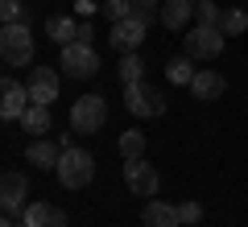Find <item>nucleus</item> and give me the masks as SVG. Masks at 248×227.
Masks as SVG:
<instances>
[{"mask_svg": "<svg viewBox=\"0 0 248 227\" xmlns=\"http://www.w3.org/2000/svg\"><path fill=\"white\" fill-rule=\"evenodd\" d=\"M21 128H25V132H33V136H46V132H50V107H46V104H29L25 107V116H21Z\"/></svg>", "mask_w": 248, "mask_h": 227, "instance_id": "18", "label": "nucleus"}, {"mask_svg": "<svg viewBox=\"0 0 248 227\" xmlns=\"http://www.w3.org/2000/svg\"><path fill=\"white\" fill-rule=\"evenodd\" d=\"M166 75H170V83H178V87H190V79H195L199 70H190V54H186V58H170L166 62Z\"/></svg>", "mask_w": 248, "mask_h": 227, "instance_id": "21", "label": "nucleus"}, {"mask_svg": "<svg viewBox=\"0 0 248 227\" xmlns=\"http://www.w3.org/2000/svg\"><path fill=\"white\" fill-rule=\"evenodd\" d=\"M25 87H29V99H33V104L50 107L54 99H58V70L54 66H33L29 79H25Z\"/></svg>", "mask_w": 248, "mask_h": 227, "instance_id": "9", "label": "nucleus"}, {"mask_svg": "<svg viewBox=\"0 0 248 227\" xmlns=\"http://www.w3.org/2000/svg\"><path fill=\"white\" fill-rule=\"evenodd\" d=\"M195 4H199V0H195Z\"/></svg>", "mask_w": 248, "mask_h": 227, "instance_id": "30", "label": "nucleus"}, {"mask_svg": "<svg viewBox=\"0 0 248 227\" xmlns=\"http://www.w3.org/2000/svg\"><path fill=\"white\" fill-rule=\"evenodd\" d=\"M190 9H195V0H161L157 21H161L166 29H186V21H190Z\"/></svg>", "mask_w": 248, "mask_h": 227, "instance_id": "16", "label": "nucleus"}, {"mask_svg": "<svg viewBox=\"0 0 248 227\" xmlns=\"http://www.w3.org/2000/svg\"><path fill=\"white\" fill-rule=\"evenodd\" d=\"M0 116H4V120H21V116H25V107L33 104V99H29V87H21L17 79H4V87H0Z\"/></svg>", "mask_w": 248, "mask_h": 227, "instance_id": "11", "label": "nucleus"}, {"mask_svg": "<svg viewBox=\"0 0 248 227\" xmlns=\"http://www.w3.org/2000/svg\"><path fill=\"white\" fill-rule=\"evenodd\" d=\"M62 75H71V79H95V75H99L95 45H87V42L62 45Z\"/></svg>", "mask_w": 248, "mask_h": 227, "instance_id": "6", "label": "nucleus"}, {"mask_svg": "<svg viewBox=\"0 0 248 227\" xmlns=\"http://www.w3.org/2000/svg\"><path fill=\"white\" fill-rule=\"evenodd\" d=\"M104 13H108V21H124V17H133V13H137V0H108Z\"/></svg>", "mask_w": 248, "mask_h": 227, "instance_id": "24", "label": "nucleus"}, {"mask_svg": "<svg viewBox=\"0 0 248 227\" xmlns=\"http://www.w3.org/2000/svg\"><path fill=\"white\" fill-rule=\"evenodd\" d=\"M0 21H4V25H13V21H25L21 0H0Z\"/></svg>", "mask_w": 248, "mask_h": 227, "instance_id": "25", "label": "nucleus"}, {"mask_svg": "<svg viewBox=\"0 0 248 227\" xmlns=\"http://www.w3.org/2000/svg\"><path fill=\"white\" fill-rule=\"evenodd\" d=\"M91 33H95V29H91L87 21H83V25H79V42H87V45H91Z\"/></svg>", "mask_w": 248, "mask_h": 227, "instance_id": "27", "label": "nucleus"}, {"mask_svg": "<svg viewBox=\"0 0 248 227\" xmlns=\"http://www.w3.org/2000/svg\"><path fill=\"white\" fill-rule=\"evenodd\" d=\"M91 178H95V157H91L87 149H62L58 182L66 190H83V186H91Z\"/></svg>", "mask_w": 248, "mask_h": 227, "instance_id": "3", "label": "nucleus"}, {"mask_svg": "<svg viewBox=\"0 0 248 227\" xmlns=\"http://www.w3.org/2000/svg\"><path fill=\"white\" fill-rule=\"evenodd\" d=\"M124 186H128L137 198H153V194L161 190V174H157V166H149L145 157L124 161Z\"/></svg>", "mask_w": 248, "mask_h": 227, "instance_id": "8", "label": "nucleus"}, {"mask_svg": "<svg viewBox=\"0 0 248 227\" xmlns=\"http://www.w3.org/2000/svg\"><path fill=\"white\" fill-rule=\"evenodd\" d=\"M145 79V58H141V54H120V83H124V87H128V83H141Z\"/></svg>", "mask_w": 248, "mask_h": 227, "instance_id": "20", "label": "nucleus"}, {"mask_svg": "<svg viewBox=\"0 0 248 227\" xmlns=\"http://www.w3.org/2000/svg\"><path fill=\"white\" fill-rule=\"evenodd\" d=\"M0 227H25V223H17L13 215H4V223H0Z\"/></svg>", "mask_w": 248, "mask_h": 227, "instance_id": "28", "label": "nucleus"}, {"mask_svg": "<svg viewBox=\"0 0 248 227\" xmlns=\"http://www.w3.org/2000/svg\"><path fill=\"white\" fill-rule=\"evenodd\" d=\"M137 4H145V9H161V0H137Z\"/></svg>", "mask_w": 248, "mask_h": 227, "instance_id": "29", "label": "nucleus"}, {"mask_svg": "<svg viewBox=\"0 0 248 227\" xmlns=\"http://www.w3.org/2000/svg\"><path fill=\"white\" fill-rule=\"evenodd\" d=\"M223 45H228V33L219 25H195L186 33V54L195 62H215L223 54Z\"/></svg>", "mask_w": 248, "mask_h": 227, "instance_id": "5", "label": "nucleus"}, {"mask_svg": "<svg viewBox=\"0 0 248 227\" xmlns=\"http://www.w3.org/2000/svg\"><path fill=\"white\" fill-rule=\"evenodd\" d=\"M195 17H199V25H219L223 9L215 4V0H199V4H195Z\"/></svg>", "mask_w": 248, "mask_h": 227, "instance_id": "23", "label": "nucleus"}, {"mask_svg": "<svg viewBox=\"0 0 248 227\" xmlns=\"http://www.w3.org/2000/svg\"><path fill=\"white\" fill-rule=\"evenodd\" d=\"M25 198H29V178L17 174V169H9L4 182H0V207H4V215L25 211Z\"/></svg>", "mask_w": 248, "mask_h": 227, "instance_id": "10", "label": "nucleus"}, {"mask_svg": "<svg viewBox=\"0 0 248 227\" xmlns=\"http://www.w3.org/2000/svg\"><path fill=\"white\" fill-rule=\"evenodd\" d=\"M149 21H153V9H145V4H137L133 17L124 21H112V29H108V42H112V50L120 54H133L137 45L149 37Z\"/></svg>", "mask_w": 248, "mask_h": 227, "instance_id": "1", "label": "nucleus"}, {"mask_svg": "<svg viewBox=\"0 0 248 227\" xmlns=\"http://www.w3.org/2000/svg\"><path fill=\"white\" fill-rule=\"evenodd\" d=\"M124 107L133 116H141V120H149V116H161L166 112V99H161V91L153 87V83H128L124 87Z\"/></svg>", "mask_w": 248, "mask_h": 227, "instance_id": "7", "label": "nucleus"}, {"mask_svg": "<svg viewBox=\"0 0 248 227\" xmlns=\"http://www.w3.org/2000/svg\"><path fill=\"white\" fill-rule=\"evenodd\" d=\"M0 58H4V66H9V70L33 62V33H29L25 21H13V25L0 29Z\"/></svg>", "mask_w": 248, "mask_h": 227, "instance_id": "2", "label": "nucleus"}, {"mask_svg": "<svg viewBox=\"0 0 248 227\" xmlns=\"http://www.w3.org/2000/svg\"><path fill=\"white\" fill-rule=\"evenodd\" d=\"M178 215H182V223H186V227H195L199 219H203V207H199L195 198H186L182 207H178Z\"/></svg>", "mask_w": 248, "mask_h": 227, "instance_id": "26", "label": "nucleus"}, {"mask_svg": "<svg viewBox=\"0 0 248 227\" xmlns=\"http://www.w3.org/2000/svg\"><path fill=\"white\" fill-rule=\"evenodd\" d=\"M219 29H223V33H244V29H248V13L244 9H228V13H223V21H219Z\"/></svg>", "mask_w": 248, "mask_h": 227, "instance_id": "22", "label": "nucleus"}, {"mask_svg": "<svg viewBox=\"0 0 248 227\" xmlns=\"http://www.w3.org/2000/svg\"><path fill=\"white\" fill-rule=\"evenodd\" d=\"M145 145H149V140H145L141 128H124V132H120V157H124V161L145 157Z\"/></svg>", "mask_w": 248, "mask_h": 227, "instance_id": "19", "label": "nucleus"}, {"mask_svg": "<svg viewBox=\"0 0 248 227\" xmlns=\"http://www.w3.org/2000/svg\"><path fill=\"white\" fill-rule=\"evenodd\" d=\"M223 87H228V83H223V75H219V70H211V66H203L195 79H190V95L203 99V104H211V99H223Z\"/></svg>", "mask_w": 248, "mask_h": 227, "instance_id": "13", "label": "nucleus"}, {"mask_svg": "<svg viewBox=\"0 0 248 227\" xmlns=\"http://www.w3.org/2000/svg\"><path fill=\"white\" fill-rule=\"evenodd\" d=\"M25 227H66V215L54 202H29L25 207Z\"/></svg>", "mask_w": 248, "mask_h": 227, "instance_id": "14", "label": "nucleus"}, {"mask_svg": "<svg viewBox=\"0 0 248 227\" xmlns=\"http://www.w3.org/2000/svg\"><path fill=\"white\" fill-rule=\"evenodd\" d=\"M25 161H29V166H37V169H58L62 145H58V140H46V136H33V140H29V149H25Z\"/></svg>", "mask_w": 248, "mask_h": 227, "instance_id": "12", "label": "nucleus"}, {"mask_svg": "<svg viewBox=\"0 0 248 227\" xmlns=\"http://www.w3.org/2000/svg\"><path fill=\"white\" fill-rule=\"evenodd\" d=\"M46 33H50L54 45H71V42H79V21L75 17H50L46 21Z\"/></svg>", "mask_w": 248, "mask_h": 227, "instance_id": "17", "label": "nucleus"}, {"mask_svg": "<svg viewBox=\"0 0 248 227\" xmlns=\"http://www.w3.org/2000/svg\"><path fill=\"white\" fill-rule=\"evenodd\" d=\"M108 124V99L104 95H79L71 107V128L79 132V136H91V132H99Z\"/></svg>", "mask_w": 248, "mask_h": 227, "instance_id": "4", "label": "nucleus"}, {"mask_svg": "<svg viewBox=\"0 0 248 227\" xmlns=\"http://www.w3.org/2000/svg\"><path fill=\"white\" fill-rule=\"evenodd\" d=\"M145 227H182V215H178V207H170V202L161 198H149L145 202Z\"/></svg>", "mask_w": 248, "mask_h": 227, "instance_id": "15", "label": "nucleus"}]
</instances>
